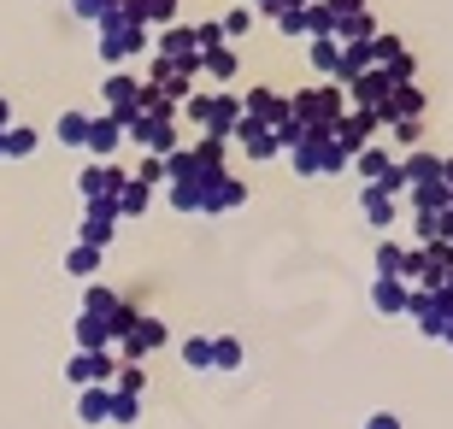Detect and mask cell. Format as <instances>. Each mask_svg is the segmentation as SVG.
Instances as JSON below:
<instances>
[{
	"mask_svg": "<svg viewBox=\"0 0 453 429\" xmlns=\"http://www.w3.org/2000/svg\"><path fill=\"white\" fill-rule=\"evenodd\" d=\"M112 206H118V218H142V212H148V206H153V188H148V182H124V188H118V200H112Z\"/></svg>",
	"mask_w": 453,
	"mask_h": 429,
	"instance_id": "f546056e",
	"label": "cell"
},
{
	"mask_svg": "<svg viewBox=\"0 0 453 429\" xmlns=\"http://www.w3.org/2000/svg\"><path fill=\"white\" fill-rule=\"evenodd\" d=\"M301 18H306V42H312V35H336V12H330V0H301Z\"/></svg>",
	"mask_w": 453,
	"mask_h": 429,
	"instance_id": "1f68e13d",
	"label": "cell"
},
{
	"mask_svg": "<svg viewBox=\"0 0 453 429\" xmlns=\"http://www.w3.org/2000/svg\"><path fill=\"white\" fill-rule=\"evenodd\" d=\"M183 359L195 364V371H201V364H212V341H206V335H195V341H183Z\"/></svg>",
	"mask_w": 453,
	"mask_h": 429,
	"instance_id": "ee69618b",
	"label": "cell"
},
{
	"mask_svg": "<svg viewBox=\"0 0 453 429\" xmlns=\"http://www.w3.org/2000/svg\"><path fill=\"white\" fill-rule=\"evenodd\" d=\"M441 182H448V195H453V153H441Z\"/></svg>",
	"mask_w": 453,
	"mask_h": 429,
	"instance_id": "681fc988",
	"label": "cell"
},
{
	"mask_svg": "<svg viewBox=\"0 0 453 429\" xmlns=\"http://www.w3.org/2000/svg\"><path fill=\"white\" fill-rule=\"evenodd\" d=\"M177 112H183L201 135H224V142H230V130L242 124V95H230V88H212V95H188Z\"/></svg>",
	"mask_w": 453,
	"mask_h": 429,
	"instance_id": "3957f363",
	"label": "cell"
},
{
	"mask_svg": "<svg viewBox=\"0 0 453 429\" xmlns=\"http://www.w3.org/2000/svg\"><path fill=\"white\" fill-rule=\"evenodd\" d=\"M371 35H377V18H371V6L336 18V42H371Z\"/></svg>",
	"mask_w": 453,
	"mask_h": 429,
	"instance_id": "f1b7e54d",
	"label": "cell"
},
{
	"mask_svg": "<svg viewBox=\"0 0 453 429\" xmlns=\"http://www.w3.org/2000/svg\"><path fill=\"white\" fill-rule=\"evenodd\" d=\"M371 59H377V71H388L395 83H418V59H412V48H406L401 35L377 30L371 35Z\"/></svg>",
	"mask_w": 453,
	"mask_h": 429,
	"instance_id": "9c48e42d",
	"label": "cell"
},
{
	"mask_svg": "<svg viewBox=\"0 0 453 429\" xmlns=\"http://www.w3.org/2000/svg\"><path fill=\"white\" fill-rule=\"evenodd\" d=\"M406 312L424 335H453V288H412Z\"/></svg>",
	"mask_w": 453,
	"mask_h": 429,
	"instance_id": "8992f818",
	"label": "cell"
},
{
	"mask_svg": "<svg viewBox=\"0 0 453 429\" xmlns=\"http://www.w3.org/2000/svg\"><path fill=\"white\" fill-rule=\"evenodd\" d=\"M359 212L377 235H395V218H401V195H388L383 182H359Z\"/></svg>",
	"mask_w": 453,
	"mask_h": 429,
	"instance_id": "4fadbf2b",
	"label": "cell"
},
{
	"mask_svg": "<svg viewBox=\"0 0 453 429\" xmlns=\"http://www.w3.org/2000/svg\"><path fill=\"white\" fill-rule=\"evenodd\" d=\"M242 118L265 124V130H283L288 118H295V100L277 95V88H248V95H242Z\"/></svg>",
	"mask_w": 453,
	"mask_h": 429,
	"instance_id": "7c38bea8",
	"label": "cell"
},
{
	"mask_svg": "<svg viewBox=\"0 0 453 429\" xmlns=\"http://www.w3.org/2000/svg\"><path fill=\"white\" fill-rule=\"evenodd\" d=\"M253 18H259V12H253L248 0H242V6H230V12L219 18V24H224V42H242V35L253 30Z\"/></svg>",
	"mask_w": 453,
	"mask_h": 429,
	"instance_id": "74e56055",
	"label": "cell"
},
{
	"mask_svg": "<svg viewBox=\"0 0 453 429\" xmlns=\"http://www.w3.org/2000/svg\"><path fill=\"white\" fill-rule=\"evenodd\" d=\"M230 142H235L242 153H248V159H277V153H283L277 130H265V124H253V118H242V124H235V130H230Z\"/></svg>",
	"mask_w": 453,
	"mask_h": 429,
	"instance_id": "2e32d148",
	"label": "cell"
},
{
	"mask_svg": "<svg viewBox=\"0 0 453 429\" xmlns=\"http://www.w3.org/2000/svg\"><path fill=\"white\" fill-rule=\"evenodd\" d=\"M95 30H101V59L106 65H124L135 53H148V24H135V18L124 12V0H118V12H106Z\"/></svg>",
	"mask_w": 453,
	"mask_h": 429,
	"instance_id": "277c9868",
	"label": "cell"
},
{
	"mask_svg": "<svg viewBox=\"0 0 453 429\" xmlns=\"http://www.w3.org/2000/svg\"><path fill=\"white\" fill-rule=\"evenodd\" d=\"M359 6H365V0H330V12H336V18L342 12H359Z\"/></svg>",
	"mask_w": 453,
	"mask_h": 429,
	"instance_id": "7dc6e473",
	"label": "cell"
},
{
	"mask_svg": "<svg viewBox=\"0 0 453 429\" xmlns=\"http://www.w3.org/2000/svg\"><path fill=\"white\" fill-rule=\"evenodd\" d=\"M195 48H224V24H219V18H201V24H195Z\"/></svg>",
	"mask_w": 453,
	"mask_h": 429,
	"instance_id": "ab89813d",
	"label": "cell"
},
{
	"mask_svg": "<svg viewBox=\"0 0 453 429\" xmlns=\"http://www.w3.org/2000/svg\"><path fill=\"white\" fill-rule=\"evenodd\" d=\"M388 95H395V77L377 71V65H371L365 77H353V83H348V106H365V112H377V118H383Z\"/></svg>",
	"mask_w": 453,
	"mask_h": 429,
	"instance_id": "9a60e30c",
	"label": "cell"
},
{
	"mask_svg": "<svg viewBox=\"0 0 453 429\" xmlns=\"http://www.w3.org/2000/svg\"><path fill=\"white\" fill-rule=\"evenodd\" d=\"M288 153V165H295V177H342L348 171V153H342L336 135H301Z\"/></svg>",
	"mask_w": 453,
	"mask_h": 429,
	"instance_id": "5b68a950",
	"label": "cell"
},
{
	"mask_svg": "<svg viewBox=\"0 0 453 429\" xmlns=\"http://www.w3.org/2000/svg\"><path fill=\"white\" fill-rule=\"evenodd\" d=\"M65 271H71V277H95V271H101V248H88V241H77V248L65 253Z\"/></svg>",
	"mask_w": 453,
	"mask_h": 429,
	"instance_id": "8d00e7d4",
	"label": "cell"
},
{
	"mask_svg": "<svg viewBox=\"0 0 453 429\" xmlns=\"http://www.w3.org/2000/svg\"><path fill=\"white\" fill-rule=\"evenodd\" d=\"M242 200H248V182L235 177V171H224V177L206 188V206H201V212H206V218H219V212H235Z\"/></svg>",
	"mask_w": 453,
	"mask_h": 429,
	"instance_id": "e0dca14e",
	"label": "cell"
},
{
	"mask_svg": "<svg viewBox=\"0 0 453 429\" xmlns=\"http://www.w3.org/2000/svg\"><path fill=\"white\" fill-rule=\"evenodd\" d=\"M371 300H377V312H406V306H412V282L406 277H377L371 282Z\"/></svg>",
	"mask_w": 453,
	"mask_h": 429,
	"instance_id": "603a6c76",
	"label": "cell"
},
{
	"mask_svg": "<svg viewBox=\"0 0 453 429\" xmlns=\"http://www.w3.org/2000/svg\"><path fill=\"white\" fill-rule=\"evenodd\" d=\"M306 65L319 71L324 83H336V71H342V42H336V35H312V42H306Z\"/></svg>",
	"mask_w": 453,
	"mask_h": 429,
	"instance_id": "7402d4cb",
	"label": "cell"
},
{
	"mask_svg": "<svg viewBox=\"0 0 453 429\" xmlns=\"http://www.w3.org/2000/svg\"><path fill=\"white\" fill-rule=\"evenodd\" d=\"M106 377H112V353L106 347H83L71 359V382H106Z\"/></svg>",
	"mask_w": 453,
	"mask_h": 429,
	"instance_id": "4316f807",
	"label": "cell"
},
{
	"mask_svg": "<svg viewBox=\"0 0 453 429\" xmlns=\"http://www.w3.org/2000/svg\"><path fill=\"white\" fill-rule=\"evenodd\" d=\"M71 12H77V18H88V24H101L106 12H118V0H71Z\"/></svg>",
	"mask_w": 453,
	"mask_h": 429,
	"instance_id": "b9f144b4",
	"label": "cell"
},
{
	"mask_svg": "<svg viewBox=\"0 0 453 429\" xmlns=\"http://www.w3.org/2000/svg\"><path fill=\"white\" fill-rule=\"evenodd\" d=\"M6 118H12V106H6V95H0V130H6Z\"/></svg>",
	"mask_w": 453,
	"mask_h": 429,
	"instance_id": "f907efd6",
	"label": "cell"
},
{
	"mask_svg": "<svg viewBox=\"0 0 453 429\" xmlns=\"http://www.w3.org/2000/svg\"><path fill=\"white\" fill-rule=\"evenodd\" d=\"M406 241H395V235H388V241H377V277H406Z\"/></svg>",
	"mask_w": 453,
	"mask_h": 429,
	"instance_id": "836d02e7",
	"label": "cell"
},
{
	"mask_svg": "<svg viewBox=\"0 0 453 429\" xmlns=\"http://www.w3.org/2000/svg\"><path fill=\"white\" fill-rule=\"evenodd\" d=\"M142 83H148V95H153V100H171V106H183V100L195 95V71L171 65V59H153Z\"/></svg>",
	"mask_w": 453,
	"mask_h": 429,
	"instance_id": "8fae6325",
	"label": "cell"
},
{
	"mask_svg": "<svg viewBox=\"0 0 453 429\" xmlns=\"http://www.w3.org/2000/svg\"><path fill=\"white\" fill-rule=\"evenodd\" d=\"M124 12H130L135 24H148V30H165V24H177L183 0H124Z\"/></svg>",
	"mask_w": 453,
	"mask_h": 429,
	"instance_id": "d6986e66",
	"label": "cell"
},
{
	"mask_svg": "<svg viewBox=\"0 0 453 429\" xmlns=\"http://www.w3.org/2000/svg\"><path fill=\"white\" fill-rule=\"evenodd\" d=\"M0 159H6V130H0Z\"/></svg>",
	"mask_w": 453,
	"mask_h": 429,
	"instance_id": "816d5d0a",
	"label": "cell"
},
{
	"mask_svg": "<svg viewBox=\"0 0 453 429\" xmlns=\"http://www.w3.org/2000/svg\"><path fill=\"white\" fill-rule=\"evenodd\" d=\"M388 130V148L406 153V148H424V118H395V124H383Z\"/></svg>",
	"mask_w": 453,
	"mask_h": 429,
	"instance_id": "4dcf8cb0",
	"label": "cell"
},
{
	"mask_svg": "<svg viewBox=\"0 0 453 429\" xmlns=\"http://www.w3.org/2000/svg\"><path fill=\"white\" fill-rule=\"evenodd\" d=\"M77 341L83 347H106V341H118V335H112V324H106L101 312H83L77 318Z\"/></svg>",
	"mask_w": 453,
	"mask_h": 429,
	"instance_id": "e575fe53",
	"label": "cell"
},
{
	"mask_svg": "<svg viewBox=\"0 0 453 429\" xmlns=\"http://www.w3.org/2000/svg\"><path fill=\"white\" fill-rule=\"evenodd\" d=\"M371 65H377V59H371V42H342V71H336V83L348 88L353 77H365Z\"/></svg>",
	"mask_w": 453,
	"mask_h": 429,
	"instance_id": "83f0119b",
	"label": "cell"
},
{
	"mask_svg": "<svg viewBox=\"0 0 453 429\" xmlns=\"http://www.w3.org/2000/svg\"><path fill=\"white\" fill-rule=\"evenodd\" d=\"M235 71H242V53L230 48V42H224V48H206L201 53V77H212V83H235Z\"/></svg>",
	"mask_w": 453,
	"mask_h": 429,
	"instance_id": "d4e9b609",
	"label": "cell"
},
{
	"mask_svg": "<svg viewBox=\"0 0 453 429\" xmlns=\"http://www.w3.org/2000/svg\"><path fill=\"white\" fill-rule=\"evenodd\" d=\"M88 124L95 112H59V148H88Z\"/></svg>",
	"mask_w": 453,
	"mask_h": 429,
	"instance_id": "d6a6232c",
	"label": "cell"
},
{
	"mask_svg": "<svg viewBox=\"0 0 453 429\" xmlns=\"http://www.w3.org/2000/svg\"><path fill=\"white\" fill-rule=\"evenodd\" d=\"M118 382H124V395H135V388H142V364H124V371H118Z\"/></svg>",
	"mask_w": 453,
	"mask_h": 429,
	"instance_id": "bcb514c9",
	"label": "cell"
},
{
	"mask_svg": "<svg viewBox=\"0 0 453 429\" xmlns=\"http://www.w3.org/2000/svg\"><path fill=\"white\" fill-rule=\"evenodd\" d=\"M118 341H124V353H130V359H142L148 347L165 341V324H159V318H142V312H135V318H130V330L118 335Z\"/></svg>",
	"mask_w": 453,
	"mask_h": 429,
	"instance_id": "ac0fdd59",
	"label": "cell"
},
{
	"mask_svg": "<svg viewBox=\"0 0 453 429\" xmlns=\"http://www.w3.org/2000/svg\"><path fill=\"white\" fill-rule=\"evenodd\" d=\"M377 130H383V118H377V112H365V106H348V112H342V124H336L330 135H336L342 153L353 159V153L365 148V142H377Z\"/></svg>",
	"mask_w": 453,
	"mask_h": 429,
	"instance_id": "5bb4252c",
	"label": "cell"
},
{
	"mask_svg": "<svg viewBox=\"0 0 453 429\" xmlns=\"http://www.w3.org/2000/svg\"><path fill=\"white\" fill-rule=\"evenodd\" d=\"M130 177H135V182H148V188H165V159H159V153H148V159H142Z\"/></svg>",
	"mask_w": 453,
	"mask_h": 429,
	"instance_id": "f35d334b",
	"label": "cell"
},
{
	"mask_svg": "<svg viewBox=\"0 0 453 429\" xmlns=\"http://www.w3.org/2000/svg\"><path fill=\"white\" fill-rule=\"evenodd\" d=\"M153 59H171V65H183L201 77V48H195V24H165V30L153 35Z\"/></svg>",
	"mask_w": 453,
	"mask_h": 429,
	"instance_id": "30bf717a",
	"label": "cell"
},
{
	"mask_svg": "<svg viewBox=\"0 0 453 429\" xmlns=\"http://www.w3.org/2000/svg\"><path fill=\"white\" fill-rule=\"evenodd\" d=\"M295 100V124H301L306 135H330L342 124V112H348V88L342 83H312V88H301V95H288Z\"/></svg>",
	"mask_w": 453,
	"mask_h": 429,
	"instance_id": "6da1fadb",
	"label": "cell"
},
{
	"mask_svg": "<svg viewBox=\"0 0 453 429\" xmlns=\"http://www.w3.org/2000/svg\"><path fill=\"white\" fill-rule=\"evenodd\" d=\"M248 6H253V12H265V18H277L283 6H301V0H248Z\"/></svg>",
	"mask_w": 453,
	"mask_h": 429,
	"instance_id": "f6af8a7d",
	"label": "cell"
},
{
	"mask_svg": "<svg viewBox=\"0 0 453 429\" xmlns=\"http://www.w3.org/2000/svg\"><path fill=\"white\" fill-rule=\"evenodd\" d=\"M124 182H130L124 165H112V159H88L83 177H77V195H83V206H106V200H118Z\"/></svg>",
	"mask_w": 453,
	"mask_h": 429,
	"instance_id": "52a82bcc",
	"label": "cell"
},
{
	"mask_svg": "<svg viewBox=\"0 0 453 429\" xmlns=\"http://www.w3.org/2000/svg\"><path fill=\"white\" fill-rule=\"evenodd\" d=\"M35 148H42V135L30 124H6V159H30Z\"/></svg>",
	"mask_w": 453,
	"mask_h": 429,
	"instance_id": "d590c367",
	"label": "cell"
},
{
	"mask_svg": "<svg viewBox=\"0 0 453 429\" xmlns=\"http://www.w3.org/2000/svg\"><path fill=\"white\" fill-rule=\"evenodd\" d=\"M101 95H106V112H112L118 124H130V118L142 112V100H148V83H142V77H130V71H106Z\"/></svg>",
	"mask_w": 453,
	"mask_h": 429,
	"instance_id": "ba28073f",
	"label": "cell"
},
{
	"mask_svg": "<svg viewBox=\"0 0 453 429\" xmlns=\"http://www.w3.org/2000/svg\"><path fill=\"white\" fill-rule=\"evenodd\" d=\"M118 235V206L106 200V206H83V241L88 248H106Z\"/></svg>",
	"mask_w": 453,
	"mask_h": 429,
	"instance_id": "ffe728a7",
	"label": "cell"
},
{
	"mask_svg": "<svg viewBox=\"0 0 453 429\" xmlns=\"http://www.w3.org/2000/svg\"><path fill=\"white\" fill-rule=\"evenodd\" d=\"M212 364H219V371H235V364H242V347H235L230 335H224V341H212Z\"/></svg>",
	"mask_w": 453,
	"mask_h": 429,
	"instance_id": "7bdbcfd3",
	"label": "cell"
},
{
	"mask_svg": "<svg viewBox=\"0 0 453 429\" xmlns=\"http://www.w3.org/2000/svg\"><path fill=\"white\" fill-rule=\"evenodd\" d=\"M448 341H453V335H448Z\"/></svg>",
	"mask_w": 453,
	"mask_h": 429,
	"instance_id": "f5cc1de1",
	"label": "cell"
},
{
	"mask_svg": "<svg viewBox=\"0 0 453 429\" xmlns=\"http://www.w3.org/2000/svg\"><path fill=\"white\" fill-rule=\"evenodd\" d=\"M106 412H112V395H106V388H88V395H83V418H88V424H101Z\"/></svg>",
	"mask_w": 453,
	"mask_h": 429,
	"instance_id": "60d3db41",
	"label": "cell"
},
{
	"mask_svg": "<svg viewBox=\"0 0 453 429\" xmlns=\"http://www.w3.org/2000/svg\"><path fill=\"white\" fill-rule=\"evenodd\" d=\"M371 429H401V418H388V412H377V418H371Z\"/></svg>",
	"mask_w": 453,
	"mask_h": 429,
	"instance_id": "c3c4849f",
	"label": "cell"
},
{
	"mask_svg": "<svg viewBox=\"0 0 453 429\" xmlns=\"http://www.w3.org/2000/svg\"><path fill=\"white\" fill-rule=\"evenodd\" d=\"M124 135H130L142 153H159V159H165L171 148H183V142H177V106L148 95V100H142V112L124 124Z\"/></svg>",
	"mask_w": 453,
	"mask_h": 429,
	"instance_id": "7a4b0ae2",
	"label": "cell"
},
{
	"mask_svg": "<svg viewBox=\"0 0 453 429\" xmlns=\"http://www.w3.org/2000/svg\"><path fill=\"white\" fill-rule=\"evenodd\" d=\"M401 177H406V188H418V182H436V177H441V153H430V148H406V153H401Z\"/></svg>",
	"mask_w": 453,
	"mask_h": 429,
	"instance_id": "44dd1931",
	"label": "cell"
},
{
	"mask_svg": "<svg viewBox=\"0 0 453 429\" xmlns=\"http://www.w3.org/2000/svg\"><path fill=\"white\" fill-rule=\"evenodd\" d=\"M118 148H124V124H118L112 112H101L88 124V153H95V159H112Z\"/></svg>",
	"mask_w": 453,
	"mask_h": 429,
	"instance_id": "cb8c5ba5",
	"label": "cell"
},
{
	"mask_svg": "<svg viewBox=\"0 0 453 429\" xmlns=\"http://www.w3.org/2000/svg\"><path fill=\"white\" fill-rule=\"evenodd\" d=\"M424 88L418 83H395V95H388V106H383V124H395V118H424Z\"/></svg>",
	"mask_w": 453,
	"mask_h": 429,
	"instance_id": "484cf974",
	"label": "cell"
}]
</instances>
